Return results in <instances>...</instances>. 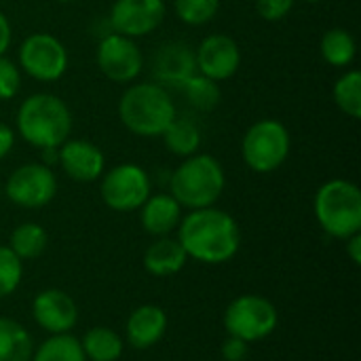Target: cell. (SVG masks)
Instances as JSON below:
<instances>
[{
  "mask_svg": "<svg viewBox=\"0 0 361 361\" xmlns=\"http://www.w3.org/2000/svg\"><path fill=\"white\" fill-rule=\"evenodd\" d=\"M178 241L188 258L205 264H222L235 258L239 252L241 231L231 214L212 205L203 209H190V214L180 220Z\"/></svg>",
  "mask_w": 361,
  "mask_h": 361,
  "instance_id": "1",
  "label": "cell"
},
{
  "mask_svg": "<svg viewBox=\"0 0 361 361\" xmlns=\"http://www.w3.org/2000/svg\"><path fill=\"white\" fill-rule=\"evenodd\" d=\"M15 127L23 142L44 150L59 148L72 135L74 118L68 104L59 95L34 93L19 104Z\"/></svg>",
  "mask_w": 361,
  "mask_h": 361,
  "instance_id": "2",
  "label": "cell"
},
{
  "mask_svg": "<svg viewBox=\"0 0 361 361\" xmlns=\"http://www.w3.org/2000/svg\"><path fill=\"white\" fill-rule=\"evenodd\" d=\"M176 102L161 82H135L118 99V118L140 137H159L176 118Z\"/></svg>",
  "mask_w": 361,
  "mask_h": 361,
  "instance_id": "3",
  "label": "cell"
},
{
  "mask_svg": "<svg viewBox=\"0 0 361 361\" xmlns=\"http://www.w3.org/2000/svg\"><path fill=\"white\" fill-rule=\"evenodd\" d=\"M226 188L222 163L205 152L186 157L169 180V195L188 209L212 207Z\"/></svg>",
  "mask_w": 361,
  "mask_h": 361,
  "instance_id": "4",
  "label": "cell"
},
{
  "mask_svg": "<svg viewBox=\"0 0 361 361\" xmlns=\"http://www.w3.org/2000/svg\"><path fill=\"white\" fill-rule=\"evenodd\" d=\"M315 216L319 226L336 239H349L361 231V190L355 182L334 178L319 186L315 195Z\"/></svg>",
  "mask_w": 361,
  "mask_h": 361,
  "instance_id": "5",
  "label": "cell"
},
{
  "mask_svg": "<svg viewBox=\"0 0 361 361\" xmlns=\"http://www.w3.org/2000/svg\"><path fill=\"white\" fill-rule=\"evenodd\" d=\"M290 150L292 135L277 118H260L245 131L241 140L243 161L256 173L277 171L290 157Z\"/></svg>",
  "mask_w": 361,
  "mask_h": 361,
  "instance_id": "6",
  "label": "cell"
},
{
  "mask_svg": "<svg viewBox=\"0 0 361 361\" xmlns=\"http://www.w3.org/2000/svg\"><path fill=\"white\" fill-rule=\"evenodd\" d=\"M19 68L27 76L40 82H55L59 80L70 66V55L66 44L49 34V32H34L23 38L19 44Z\"/></svg>",
  "mask_w": 361,
  "mask_h": 361,
  "instance_id": "7",
  "label": "cell"
},
{
  "mask_svg": "<svg viewBox=\"0 0 361 361\" xmlns=\"http://www.w3.org/2000/svg\"><path fill=\"white\" fill-rule=\"evenodd\" d=\"M277 324L279 315L275 305L256 294L235 298L224 313L226 332L245 343H256L271 336Z\"/></svg>",
  "mask_w": 361,
  "mask_h": 361,
  "instance_id": "8",
  "label": "cell"
},
{
  "mask_svg": "<svg viewBox=\"0 0 361 361\" xmlns=\"http://www.w3.org/2000/svg\"><path fill=\"white\" fill-rule=\"evenodd\" d=\"M102 201L114 212H133L150 197V176L135 163H121L102 173Z\"/></svg>",
  "mask_w": 361,
  "mask_h": 361,
  "instance_id": "9",
  "label": "cell"
},
{
  "mask_svg": "<svg viewBox=\"0 0 361 361\" xmlns=\"http://www.w3.org/2000/svg\"><path fill=\"white\" fill-rule=\"evenodd\" d=\"M95 61L99 72L118 85L133 82L144 68V55L133 38L123 34H106L95 51Z\"/></svg>",
  "mask_w": 361,
  "mask_h": 361,
  "instance_id": "10",
  "label": "cell"
},
{
  "mask_svg": "<svg viewBox=\"0 0 361 361\" xmlns=\"http://www.w3.org/2000/svg\"><path fill=\"white\" fill-rule=\"evenodd\" d=\"M6 197L25 209L49 205L57 195V178L51 167L42 163L19 165L6 180Z\"/></svg>",
  "mask_w": 361,
  "mask_h": 361,
  "instance_id": "11",
  "label": "cell"
},
{
  "mask_svg": "<svg viewBox=\"0 0 361 361\" xmlns=\"http://www.w3.org/2000/svg\"><path fill=\"white\" fill-rule=\"evenodd\" d=\"M165 15V0H114L110 8V25L116 34L135 40L159 30Z\"/></svg>",
  "mask_w": 361,
  "mask_h": 361,
  "instance_id": "12",
  "label": "cell"
},
{
  "mask_svg": "<svg viewBox=\"0 0 361 361\" xmlns=\"http://www.w3.org/2000/svg\"><path fill=\"white\" fill-rule=\"evenodd\" d=\"M195 61L199 74L222 82L241 68V49L228 34H209L195 49Z\"/></svg>",
  "mask_w": 361,
  "mask_h": 361,
  "instance_id": "13",
  "label": "cell"
},
{
  "mask_svg": "<svg viewBox=\"0 0 361 361\" xmlns=\"http://www.w3.org/2000/svg\"><path fill=\"white\" fill-rule=\"evenodd\" d=\"M57 163L74 182H93L106 171V157L99 146L87 140L68 137L57 150Z\"/></svg>",
  "mask_w": 361,
  "mask_h": 361,
  "instance_id": "14",
  "label": "cell"
},
{
  "mask_svg": "<svg viewBox=\"0 0 361 361\" xmlns=\"http://www.w3.org/2000/svg\"><path fill=\"white\" fill-rule=\"evenodd\" d=\"M32 315L36 324L49 334H68L78 319L74 300L61 290H44L32 302Z\"/></svg>",
  "mask_w": 361,
  "mask_h": 361,
  "instance_id": "15",
  "label": "cell"
},
{
  "mask_svg": "<svg viewBox=\"0 0 361 361\" xmlns=\"http://www.w3.org/2000/svg\"><path fill=\"white\" fill-rule=\"evenodd\" d=\"M152 72L157 82L161 85H176L180 87L188 76L197 72L195 49L182 40L163 42L152 57Z\"/></svg>",
  "mask_w": 361,
  "mask_h": 361,
  "instance_id": "16",
  "label": "cell"
},
{
  "mask_svg": "<svg viewBox=\"0 0 361 361\" xmlns=\"http://www.w3.org/2000/svg\"><path fill=\"white\" fill-rule=\"evenodd\" d=\"M167 330V315L161 307L144 305L127 319V341L133 349H150Z\"/></svg>",
  "mask_w": 361,
  "mask_h": 361,
  "instance_id": "17",
  "label": "cell"
},
{
  "mask_svg": "<svg viewBox=\"0 0 361 361\" xmlns=\"http://www.w3.org/2000/svg\"><path fill=\"white\" fill-rule=\"evenodd\" d=\"M140 209L142 226L154 237H167L180 226L182 205L171 195H150Z\"/></svg>",
  "mask_w": 361,
  "mask_h": 361,
  "instance_id": "18",
  "label": "cell"
},
{
  "mask_svg": "<svg viewBox=\"0 0 361 361\" xmlns=\"http://www.w3.org/2000/svg\"><path fill=\"white\" fill-rule=\"evenodd\" d=\"M188 254L182 243L171 237H159L144 254V267L154 277H169L184 269Z\"/></svg>",
  "mask_w": 361,
  "mask_h": 361,
  "instance_id": "19",
  "label": "cell"
},
{
  "mask_svg": "<svg viewBox=\"0 0 361 361\" xmlns=\"http://www.w3.org/2000/svg\"><path fill=\"white\" fill-rule=\"evenodd\" d=\"M163 142H165V148L180 157V159H186L190 154H197L199 148H201V129L199 125L190 118V116H178L165 127V131L161 133Z\"/></svg>",
  "mask_w": 361,
  "mask_h": 361,
  "instance_id": "20",
  "label": "cell"
},
{
  "mask_svg": "<svg viewBox=\"0 0 361 361\" xmlns=\"http://www.w3.org/2000/svg\"><path fill=\"white\" fill-rule=\"evenodd\" d=\"M319 53L332 68H347L357 55V42L353 34L345 27H332L322 36Z\"/></svg>",
  "mask_w": 361,
  "mask_h": 361,
  "instance_id": "21",
  "label": "cell"
},
{
  "mask_svg": "<svg viewBox=\"0 0 361 361\" xmlns=\"http://www.w3.org/2000/svg\"><path fill=\"white\" fill-rule=\"evenodd\" d=\"M34 353L27 330L6 317H0V361H30Z\"/></svg>",
  "mask_w": 361,
  "mask_h": 361,
  "instance_id": "22",
  "label": "cell"
},
{
  "mask_svg": "<svg viewBox=\"0 0 361 361\" xmlns=\"http://www.w3.org/2000/svg\"><path fill=\"white\" fill-rule=\"evenodd\" d=\"M186 102L199 110V112H212L214 108H218L220 99H222V91L220 85L199 72H195L192 76H188L182 85H180Z\"/></svg>",
  "mask_w": 361,
  "mask_h": 361,
  "instance_id": "23",
  "label": "cell"
},
{
  "mask_svg": "<svg viewBox=\"0 0 361 361\" xmlns=\"http://www.w3.org/2000/svg\"><path fill=\"white\" fill-rule=\"evenodd\" d=\"M85 357L91 361H116L123 355V338L108 328H93L80 341Z\"/></svg>",
  "mask_w": 361,
  "mask_h": 361,
  "instance_id": "24",
  "label": "cell"
},
{
  "mask_svg": "<svg viewBox=\"0 0 361 361\" xmlns=\"http://www.w3.org/2000/svg\"><path fill=\"white\" fill-rule=\"evenodd\" d=\"M30 361H87L80 341L70 334H53L44 341Z\"/></svg>",
  "mask_w": 361,
  "mask_h": 361,
  "instance_id": "25",
  "label": "cell"
},
{
  "mask_svg": "<svg viewBox=\"0 0 361 361\" xmlns=\"http://www.w3.org/2000/svg\"><path fill=\"white\" fill-rule=\"evenodd\" d=\"M8 247L13 250V254L19 260L38 258L47 247V233H44V228L40 224H34V222L19 224L11 235V245Z\"/></svg>",
  "mask_w": 361,
  "mask_h": 361,
  "instance_id": "26",
  "label": "cell"
},
{
  "mask_svg": "<svg viewBox=\"0 0 361 361\" xmlns=\"http://www.w3.org/2000/svg\"><path fill=\"white\" fill-rule=\"evenodd\" d=\"M334 104L349 118L361 116V74L360 70H347L332 89Z\"/></svg>",
  "mask_w": 361,
  "mask_h": 361,
  "instance_id": "27",
  "label": "cell"
},
{
  "mask_svg": "<svg viewBox=\"0 0 361 361\" xmlns=\"http://www.w3.org/2000/svg\"><path fill=\"white\" fill-rule=\"evenodd\" d=\"M173 11L182 23L197 27L209 23L218 15L220 0H173Z\"/></svg>",
  "mask_w": 361,
  "mask_h": 361,
  "instance_id": "28",
  "label": "cell"
},
{
  "mask_svg": "<svg viewBox=\"0 0 361 361\" xmlns=\"http://www.w3.org/2000/svg\"><path fill=\"white\" fill-rule=\"evenodd\" d=\"M23 275V264L21 260L13 254L11 247L0 245V298L11 296Z\"/></svg>",
  "mask_w": 361,
  "mask_h": 361,
  "instance_id": "29",
  "label": "cell"
},
{
  "mask_svg": "<svg viewBox=\"0 0 361 361\" xmlns=\"http://www.w3.org/2000/svg\"><path fill=\"white\" fill-rule=\"evenodd\" d=\"M21 68L13 59L0 55V102L17 97V93L21 91Z\"/></svg>",
  "mask_w": 361,
  "mask_h": 361,
  "instance_id": "30",
  "label": "cell"
},
{
  "mask_svg": "<svg viewBox=\"0 0 361 361\" xmlns=\"http://www.w3.org/2000/svg\"><path fill=\"white\" fill-rule=\"evenodd\" d=\"M294 4L296 0H256V13L264 21H281L292 13Z\"/></svg>",
  "mask_w": 361,
  "mask_h": 361,
  "instance_id": "31",
  "label": "cell"
},
{
  "mask_svg": "<svg viewBox=\"0 0 361 361\" xmlns=\"http://www.w3.org/2000/svg\"><path fill=\"white\" fill-rule=\"evenodd\" d=\"M222 357L226 361H243L247 357V343L241 341V338L231 336L222 345Z\"/></svg>",
  "mask_w": 361,
  "mask_h": 361,
  "instance_id": "32",
  "label": "cell"
},
{
  "mask_svg": "<svg viewBox=\"0 0 361 361\" xmlns=\"http://www.w3.org/2000/svg\"><path fill=\"white\" fill-rule=\"evenodd\" d=\"M13 146H15V131L6 123L0 121V161L4 157H8V152L13 150Z\"/></svg>",
  "mask_w": 361,
  "mask_h": 361,
  "instance_id": "33",
  "label": "cell"
},
{
  "mask_svg": "<svg viewBox=\"0 0 361 361\" xmlns=\"http://www.w3.org/2000/svg\"><path fill=\"white\" fill-rule=\"evenodd\" d=\"M11 42H13V25L8 17L0 11V55H6Z\"/></svg>",
  "mask_w": 361,
  "mask_h": 361,
  "instance_id": "34",
  "label": "cell"
},
{
  "mask_svg": "<svg viewBox=\"0 0 361 361\" xmlns=\"http://www.w3.org/2000/svg\"><path fill=\"white\" fill-rule=\"evenodd\" d=\"M347 241V254H349V258L353 260V264H361V231L360 233H355V235H351L349 239H345Z\"/></svg>",
  "mask_w": 361,
  "mask_h": 361,
  "instance_id": "35",
  "label": "cell"
},
{
  "mask_svg": "<svg viewBox=\"0 0 361 361\" xmlns=\"http://www.w3.org/2000/svg\"><path fill=\"white\" fill-rule=\"evenodd\" d=\"M55 2H59V4H70V2H76V0H55Z\"/></svg>",
  "mask_w": 361,
  "mask_h": 361,
  "instance_id": "36",
  "label": "cell"
},
{
  "mask_svg": "<svg viewBox=\"0 0 361 361\" xmlns=\"http://www.w3.org/2000/svg\"><path fill=\"white\" fill-rule=\"evenodd\" d=\"M302 2H309V4H317V2H322V0H302Z\"/></svg>",
  "mask_w": 361,
  "mask_h": 361,
  "instance_id": "37",
  "label": "cell"
},
{
  "mask_svg": "<svg viewBox=\"0 0 361 361\" xmlns=\"http://www.w3.org/2000/svg\"><path fill=\"white\" fill-rule=\"evenodd\" d=\"M0 197H2V184H0Z\"/></svg>",
  "mask_w": 361,
  "mask_h": 361,
  "instance_id": "38",
  "label": "cell"
}]
</instances>
